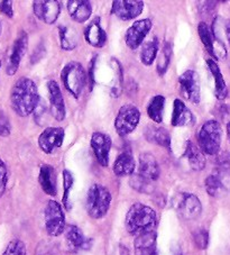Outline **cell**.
Segmentation results:
<instances>
[{
  "instance_id": "obj_48",
  "label": "cell",
  "mask_w": 230,
  "mask_h": 255,
  "mask_svg": "<svg viewBox=\"0 0 230 255\" xmlns=\"http://www.w3.org/2000/svg\"><path fill=\"white\" fill-rule=\"evenodd\" d=\"M180 255H182V254H180Z\"/></svg>"
},
{
  "instance_id": "obj_20",
  "label": "cell",
  "mask_w": 230,
  "mask_h": 255,
  "mask_svg": "<svg viewBox=\"0 0 230 255\" xmlns=\"http://www.w3.org/2000/svg\"><path fill=\"white\" fill-rule=\"evenodd\" d=\"M138 173L150 181L155 182L161 174L160 165H158L155 156L150 153H141L139 155Z\"/></svg>"
},
{
  "instance_id": "obj_3",
  "label": "cell",
  "mask_w": 230,
  "mask_h": 255,
  "mask_svg": "<svg viewBox=\"0 0 230 255\" xmlns=\"http://www.w3.org/2000/svg\"><path fill=\"white\" fill-rule=\"evenodd\" d=\"M112 205V193L103 184L95 183L88 190L87 195V212L94 219L105 217L109 212Z\"/></svg>"
},
{
  "instance_id": "obj_21",
  "label": "cell",
  "mask_w": 230,
  "mask_h": 255,
  "mask_svg": "<svg viewBox=\"0 0 230 255\" xmlns=\"http://www.w3.org/2000/svg\"><path fill=\"white\" fill-rule=\"evenodd\" d=\"M85 37L88 44L94 47H104L107 43V33L100 24V18H96L87 26L85 29Z\"/></svg>"
},
{
  "instance_id": "obj_44",
  "label": "cell",
  "mask_w": 230,
  "mask_h": 255,
  "mask_svg": "<svg viewBox=\"0 0 230 255\" xmlns=\"http://www.w3.org/2000/svg\"><path fill=\"white\" fill-rule=\"evenodd\" d=\"M120 251H121V255H129V252H128L126 246L125 248H123V246H120Z\"/></svg>"
},
{
  "instance_id": "obj_24",
  "label": "cell",
  "mask_w": 230,
  "mask_h": 255,
  "mask_svg": "<svg viewBox=\"0 0 230 255\" xmlns=\"http://www.w3.org/2000/svg\"><path fill=\"white\" fill-rule=\"evenodd\" d=\"M38 181L42 190L48 196L54 197L57 193L56 187V173L55 170L50 164H43L39 169Z\"/></svg>"
},
{
  "instance_id": "obj_46",
  "label": "cell",
  "mask_w": 230,
  "mask_h": 255,
  "mask_svg": "<svg viewBox=\"0 0 230 255\" xmlns=\"http://www.w3.org/2000/svg\"><path fill=\"white\" fill-rule=\"evenodd\" d=\"M2 32V25H1V21H0V35H1Z\"/></svg>"
},
{
  "instance_id": "obj_32",
  "label": "cell",
  "mask_w": 230,
  "mask_h": 255,
  "mask_svg": "<svg viewBox=\"0 0 230 255\" xmlns=\"http://www.w3.org/2000/svg\"><path fill=\"white\" fill-rule=\"evenodd\" d=\"M164 107H165V97L162 95H156L150 99L148 107H147V114L148 117L153 122L160 123L163 122V115H164Z\"/></svg>"
},
{
  "instance_id": "obj_36",
  "label": "cell",
  "mask_w": 230,
  "mask_h": 255,
  "mask_svg": "<svg viewBox=\"0 0 230 255\" xmlns=\"http://www.w3.org/2000/svg\"><path fill=\"white\" fill-rule=\"evenodd\" d=\"M2 255H27L26 252V245L20 240H12L7 245L5 252Z\"/></svg>"
},
{
  "instance_id": "obj_13",
  "label": "cell",
  "mask_w": 230,
  "mask_h": 255,
  "mask_svg": "<svg viewBox=\"0 0 230 255\" xmlns=\"http://www.w3.org/2000/svg\"><path fill=\"white\" fill-rule=\"evenodd\" d=\"M144 10L141 0H115L112 6V14L121 20H131L138 17Z\"/></svg>"
},
{
  "instance_id": "obj_4",
  "label": "cell",
  "mask_w": 230,
  "mask_h": 255,
  "mask_svg": "<svg viewBox=\"0 0 230 255\" xmlns=\"http://www.w3.org/2000/svg\"><path fill=\"white\" fill-rule=\"evenodd\" d=\"M221 138H223V130L220 123L215 120L206 122L197 135L199 147L208 155H217L220 152Z\"/></svg>"
},
{
  "instance_id": "obj_29",
  "label": "cell",
  "mask_w": 230,
  "mask_h": 255,
  "mask_svg": "<svg viewBox=\"0 0 230 255\" xmlns=\"http://www.w3.org/2000/svg\"><path fill=\"white\" fill-rule=\"evenodd\" d=\"M207 64L209 67L210 72L214 77L215 80V96L218 100H224L226 99V97L228 96V89H227V85H226L225 79L223 73H221L219 65L217 64L216 60L209 59L207 60Z\"/></svg>"
},
{
  "instance_id": "obj_42",
  "label": "cell",
  "mask_w": 230,
  "mask_h": 255,
  "mask_svg": "<svg viewBox=\"0 0 230 255\" xmlns=\"http://www.w3.org/2000/svg\"><path fill=\"white\" fill-rule=\"evenodd\" d=\"M96 62H97V56L90 61L89 63V74H88V80H89V87L90 91L94 89L95 86V69H96Z\"/></svg>"
},
{
  "instance_id": "obj_16",
  "label": "cell",
  "mask_w": 230,
  "mask_h": 255,
  "mask_svg": "<svg viewBox=\"0 0 230 255\" xmlns=\"http://www.w3.org/2000/svg\"><path fill=\"white\" fill-rule=\"evenodd\" d=\"M112 144V137L107 134L101 133V131H95L91 136V147L94 149L97 161L101 166H108L109 164Z\"/></svg>"
},
{
  "instance_id": "obj_14",
  "label": "cell",
  "mask_w": 230,
  "mask_h": 255,
  "mask_svg": "<svg viewBox=\"0 0 230 255\" xmlns=\"http://www.w3.org/2000/svg\"><path fill=\"white\" fill-rule=\"evenodd\" d=\"M28 47V35L25 32H21L19 36L16 38L14 42V45L11 47V52L9 55V59H8L7 67H6V72L8 76H14L16 72L18 71L19 65L21 60H23L24 55L26 54V51H27Z\"/></svg>"
},
{
  "instance_id": "obj_1",
  "label": "cell",
  "mask_w": 230,
  "mask_h": 255,
  "mask_svg": "<svg viewBox=\"0 0 230 255\" xmlns=\"http://www.w3.org/2000/svg\"><path fill=\"white\" fill-rule=\"evenodd\" d=\"M36 83L29 78H19L10 91L11 108L20 117H27L35 112L39 104Z\"/></svg>"
},
{
  "instance_id": "obj_45",
  "label": "cell",
  "mask_w": 230,
  "mask_h": 255,
  "mask_svg": "<svg viewBox=\"0 0 230 255\" xmlns=\"http://www.w3.org/2000/svg\"><path fill=\"white\" fill-rule=\"evenodd\" d=\"M227 135H228V139H229V143H230V123L227 124Z\"/></svg>"
},
{
  "instance_id": "obj_28",
  "label": "cell",
  "mask_w": 230,
  "mask_h": 255,
  "mask_svg": "<svg viewBox=\"0 0 230 255\" xmlns=\"http://www.w3.org/2000/svg\"><path fill=\"white\" fill-rule=\"evenodd\" d=\"M184 155L187 157L190 166L194 171H201L206 168V154L199 147V145L194 144L192 140H188Z\"/></svg>"
},
{
  "instance_id": "obj_22",
  "label": "cell",
  "mask_w": 230,
  "mask_h": 255,
  "mask_svg": "<svg viewBox=\"0 0 230 255\" xmlns=\"http://www.w3.org/2000/svg\"><path fill=\"white\" fill-rule=\"evenodd\" d=\"M66 5L70 17L77 23L83 24L90 18L92 14L91 2L87 0H69Z\"/></svg>"
},
{
  "instance_id": "obj_39",
  "label": "cell",
  "mask_w": 230,
  "mask_h": 255,
  "mask_svg": "<svg viewBox=\"0 0 230 255\" xmlns=\"http://www.w3.org/2000/svg\"><path fill=\"white\" fill-rule=\"evenodd\" d=\"M11 133V125L9 118L2 111H0V136L1 137H7Z\"/></svg>"
},
{
  "instance_id": "obj_17",
  "label": "cell",
  "mask_w": 230,
  "mask_h": 255,
  "mask_svg": "<svg viewBox=\"0 0 230 255\" xmlns=\"http://www.w3.org/2000/svg\"><path fill=\"white\" fill-rule=\"evenodd\" d=\"M34 15L47 25L54 24L61 14V3L56 0L33 2Z\"/></svg>"
},
{
  "instance_id": "obj_30",
  "label": "cell",
  "mask_w": 230,
  "mask_h": 255,
  "mask_svg": "<svg viewBox=\"0 0 230 255\" xmlns=\"http://www.w3.org/2000/svg\"><path fill=\"white\" fill-rule=\"evenodd\" d=\"M60 46L64 51H73L78 46L79 35L71 26H60L59 27Z\"/></svg>"
},
{
  "instance_id": "obj_41",
  "label": "cell",
  "mask_w": 230,
  "mask_h": 255,
  "mask_svg": "<svg viewBox=\"0 0 230 255\" xmlns=\"http://www.w3.org/2000/svg\"><path fill=\"white\" fill-rule=\"evenodd\" d=\"M0 11H1L3 15L9 17V18L14 17V9H12V2L10 0L0 1Z\"/></svg>"
},
{
  "instance_id": "obj_7",
  "label": "cell",
  "mask_w": 230,
  "mask_h": 255,
  "mask_svg": "<svg viewBox=\"0 0 230 255\" xmlns=\"http://www.w3.org/2000/svg\"><path fill=\"white\" fill-rule=\"evenodd\" d=\"M44 222L47 234L53 237L62 235L65 231V215L62 206L55 200L47 202L44 210Z\"/></svg>"
},
{
  "instance_id": "obj_40",
  "label": "cell",
  "mask_w": 230,
  "mask_h": 255,
  "mask_svg": "<svg viewBox=\"0 0 230 255\" xmlns=\"http://www.w3.org/2000/svg\"><path fill=\"white\" fill-rule=\"evenodd\" d=\"M8 182V170L6 163L1 159H0V198L3 196L6 191Z\"/></svg>"
},
{
  "instance_id": "obj_9",
  "label": "cell",
  "mask_w": 230,
  "mask_h": 255,
  "mask_svg": "<svg viewBox=\"0 0 230 255\" xmlns=\"http://www.w3.org/2000/svg\"><path fill=\"white\" fill-rule=\"evenodd\" d=\"M179 85L181 94L185 99L194 105L200 104L201 89L199 74L193 70H187L179 77Z\"/></svg>"
},
{
  "instance_id": "obj_15",
  "label": "cell",
  "mask_w": 230,
  "mask_h": 255,
  "mask_svg": "<svg viewBox=\"0 0 230 255\" xmlns=\"http://www.w3.org/2000/svg\"><path fill=\"white\" fill-rule=\"evenodd\" d=\"M64 134V129L62 127H47L38 137L39 147L46 154H52L53 152L62 146Z\"/></svg>"
},
{
  "instance_id": "obj_2",
  "label": "cell",
  "mask_w": 230,
  "mask_h": 255,
  "mask_svg": "<svg viewBox=\"0 0 230 255\" xmlns=\"http://www.w3.org/2000/svg\"><path fill=\"white\" fill-rule=\"evenodd\" d=\"M125 226L130 235L139 236L146 233L155 232L157 215L155 210L140 202L131 205L126 215Z\"/></svg>"
},
{
  "instance_id": "obj_35",
  "label": "cell",
  "mask_w": 230,
  "mask_h": 255,
  "mask_svg": "<svg viewBox=\"0 0 230 255\" xmlns=\"http://www.w3.org/2000/svg\"><path fill=\"white\" fill-rule=\"evenodd\" d=\"M73 175L70 172L69 170H64L63 171V189H64V193H63V198H62V204H63L64 207L70 210L71 209V205L69 202V197H70V191L73 187Z\"/></svg>"
},
{
  "instance_id": "obj_5",
  "label": "cell",
  "mask_w": 230,
  "mask_h": 255,
  "mask_svg": "<svg viewBox=\"0 0 230 255\" xmlns=\"http://www.w3.org/2000/svg\"><path fill=\"white\" fill-rule=\"evenodd\" d=\"M63 86L74 98H79L85 89L87 76L82 65L75 61H71L65 65L61 72Z\"/></svg>"
},
{
  "instance_id": "obj_27",
  "label": "cell",
  "mask_w": 230,
  "mask_h": 255,
  "mask_svg": "<svg viewBox=\"0 0 230 255\" xmlns=\"http://www.w3.org/2000/svg\"><path fill=\"white\" fill-rule=\"evenodd\" d=\"M135 169L136 163L134 156L130 151H126L122 152L115 161L113 171L117 177H127V175L130 177L131 174L135 173Z\"/></svg>"
},
{
  "instance_id": "obj_34",
  "label": "cell",
  "mask_w": 230,
  "mask_h": 255,
  "mask_svg": "<svg viewBox=\"0 0 230 255\" xmlns=\"http://www.w3.org/2000/svg\"><path fill=\"white\" fill-rule=\"evenodd\" d=\"M171 45L166 42L164 46L162 47L161 53L157 55V72L160 76H163L167 71V68H169L171 61Z\"/></svg>"
},
{
  "instance_id": "obj_6",
  "label": "cell",
  "mask_w": 230,
  "mask_h": 255,
  "mask_svg": "<svg viewBox=\"0 0 230 255\" xmlns=\"http://www.w3.org/2000/svg\"><path fill=\"white\" fill-rule=\"evenodd\" d=\"M140 121L139 109L131 104L123 105L118 111L115 120V128L121 137L131 134L138 126Z\"/></svg>"
},
{
  "instance_id": "obj_33",
  "label": "cell",
  "mask_w": 230,
  "mask_h": 255,
  "mask_svg": "<svg viewBox=\"0 0 230 255\" xmlns=\"http://www.w3.org/2000/svg\"><path fill=\"white\" fill-rule=\"evenodd\" d=\"M129 184L134 190L140 193H146V195L153 193L154 189H155L154 181H150V180L144 178L143 175H140L139 173H134L130 175Z\"/></svg>"
},
{
  "instance_id": "obj_31",
  "label": "cell",
  "mask_w": 230,
  "mask_h": 255,
  "mask_svg": "<svg viewBox=\"0 0 230 255\" xmlns=\"http://www.w3.org/2000/svg\"><path fill=\"white\" fill-rule=\"evenodd\" d=\"M158 47H160V43H158L157 37L144 42L140 51V62L146 67L152 65L158 55Z\"/></svg>"
},
{
  "instance_id": "obj_26",
  "label": "cell",
  "mask_w": 230,
  "mask_h": 255,
  "mask_svg": "<svg viewBox=\"0 0 230 255\" xmlns=\"http://www.w3.org/2000/svg\"><path fill=\"white\" fill-rule=\"evenodd\" d=\"M144 136L147 142L171 149V135L167 129L163 128V127L149 125L146 127Z\"/></svg>"
},
{
  "instance_id": "obj_10",
  "label": "cell",
  "mask_w": 230,
  "mask_h": 255,
  "mask_svg": "<svg viewBox=\"0 0 230 255\" xmlns=\"http://www.w3.org/2000/svg\"><path fill=\"white\" fill-rule=\"evenodd\" d=\"M205 187L208 195L221 198L230 192V171L217 169L206 179Z\"/></svg>"
},
{
  "instance_id": "obj_11",
  "label": "cell",
  "mask_w": 230,
  "mask_h": 255,
  "mask_svg": "<svg viewBox=\"0 0 230 255\" xmlns=\"http://www.w3.org/2000/svg\"><path fill=\"white\" fill-rule=\"evenodd\" d=\"M198 33L203 45L207 48L208 53L214 56L216 60H224L227 56L225 44L216 37L205 21H201L198 26Z\"/></svg>"
},
{
  "instance_id": "obj_12",
  "label": "cell",
  "mask_w": 230,
  "mask_h": 255,
  "mask_svg": "<svg viewBox=\"0 0 230 255\" xmlns=\"http://www.w3.org/2000/svg\"><path fill=\"white\" fill-rule=\"evenodd\" d=\"M153 27V21L149 18H144L135 21L129 28L127 29L125 35V42L130 50H137L143 45L146 36Z\"/></svg>"
},
{
  "instance_id": "obj_19",
  "label": "cell",
  "mask_w": 230,
  "mask_h": 255,
  "mask_svg": "<svg viewBox=\"0 0 230 255\" xmlns=\"http://www.w3.org/2000/svg\"><path fill=\"white\" fill-rule=\"evenodd\" d=\"M66 244H68L70 251L77 253L80 251H87L91 248L92 240L83 234V232L75 225L66 226L64 231Z\"/></svg>"
},
{
  "instance_id": "obj_37",
  "label": "cell",
  "mask_w": 230,
  "mask_h": 255,
  "mask_svg": "<svg viewBox=\"0 0 230 255\" xmlns=\"http://www.w3.org/2000/svg\"><path fill=\"white\" fill-rule=\"evenodd\" d=\"M193 242L199 250H206L209 244V234L206 230L200 228L193 233Z\"/></svg>"
},
{
  "instance_id": "obj_25",
  "label": "cell",
  "mask_w": 230,
  "mask_h": 255,
  "mask_svg": "<svg viewBox=\"0 0 230 255\" xmlns=\"http://www.w3.org/2000/svg\"><path fill=\"white\" fill-rule=\"evenodd\" d=\"M136 255H158L156 246V232L146 233L135 240Z\"/></svg>"
},
{
  "instance_id": "obj_23",
  "label": "cell",
  "mask_w": 230,
  "mask_h": 255,
  "mask_svg": "<svg viewBox=\"0 0 230 255\" xmlns=\"http://www.w3.org/2000/svg\"><path fill=\"white\" fill-rule=\"evenodd\" d=\"M172 125L174 127L191 126L194 124V116L188 108L184 101L175 99L173 104V114H172Z\"/></svg>"
},
{
  "instance_id": "obj_18",
  "label": "cell",
  "mask_w": 230,
  "mask_h": 255,
  "mask_svg": "<svg viewBox=\"0 0 230 255\" xmlns=\"http://www.w3.org/2000/svg\"><path fill=\"white\" fill-rule=\"evenodd\" d=\"M48 89V98H50L51 105V115L55 118L56 121L62 122L64 121L66 116V109L64 104V98L62 96L59 83L54 80L48 81L47 83Z\"/></svg>"
},
{
  "instance_id": "obj_38",
  "label": "cell",
  "mask_w": 230,
  "mask_h": 255,
  "mask_svg": "<svg viewBox=\"0 0 230 255\" xmlns=\"http://www.w3.org/2000/svg\"><path fill=\"white\" fill-rule=\"evenodd\" d=\"M216 164L220 170H230V152H219L216 155Z\"/></svg>"
},
{
  "instance_id": "obj_47",
  "label": "cell",
  "mask_w": 230,
  "mask_h": 255,
  "mask_svg": "<svg viewBox=\"0 0 230 255\" xmlns=\"http://www.w3.org/2000/svg\"><path fill=\"white\" fill-rule=\"evenodd\" d=\"M0 68H1V61H0Z\"/></svg>"
},
{
  "instance_id": "obj_43",
  "label": "cell",
  "mask_w": 230,
  "mask_h": 255,
  "mask_svg": "<svg viewBox=\"0 0 230 255\" xmlns=\"http://www.w3.org/2000/svg\"><path fill=\"white\" fill-rule=\"evenodd\" d=\"M226 36L228 38V42L230 44V20L226 24Z\"/></svg>"
},
{
  "instance_id": "obj_8",
  "label": "cell",
  "mask_w": 230,
  "mask_h": 255,
  "mask_svg": "<svg viewBox=\"0 0 230 255\" xmlns=\"http://www.w3.org/2000/svg\"><path fill=\"white\" fill-rule=\"evenodd\" d=\"M174 208L185 221H194L202 213L201 201L193 193H179L174 199Z\"/></svg>"
}]
</instances>
